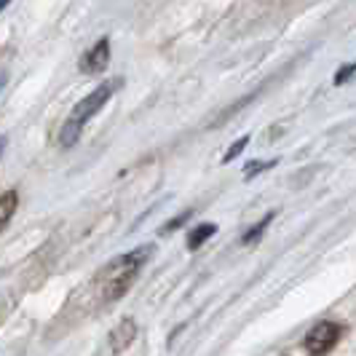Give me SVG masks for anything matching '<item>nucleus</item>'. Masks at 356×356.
Masks as SVG:
<instances>
[{
  "instance_id": "nucleus-4",
  "label": "nucleus",
  "mask_w": 356,
  "mask_h": 356,
  "mask_svg": "<svg viewBox=\"0 0 356 356\" xmlns=\"http://www.w3.org/2000/svg\"><path fill=\"white\" fill-rule=\"evenodd\" d=\"M110 65V38H99L89 51L81 56V72L86 75H99Z\"/></svg>"
},
{
  "instance_id": "nucleus-11",
  "label": "nucleus",
  "mask_w": 356,
  "mask_h": 356,
  "mask_svg": "<svg viewBox=\"0 0 356 356\" xmlns=\"http://www.w3.org/2000/svg\"><path fill=\"white\" fill-rule=\"evenodd\" d=\"M276 161H252V163H247V169H244V175L247 177H252V175H260V172H266L268 166H273Z\"/></svg>"
},
{
  "instance_id": "nucleus-8",
  "label": "nucleus",
  "mask_w": 356,
  "mask_h": 356,
  "mask_svg": "<svg viewBox=\"0 0 356 356\" xmlns=\"http://www.w3.org/2000/svg\"><path fill=\"white\" fill-rule=\"evenodd\" d=\"M354 75H356V59L351 62V65H343V67H340V70L335 72L332 83H335V86H343V83H348V81H351Z\"/></svg>"
},
{
  "instance_id": "nucleus-5",
  "label": "nucleus",
  "mask_w": 356,
  "mask_h": 356,
  "mask_svg": "<svg viewBox=\"0 0 356 356\" xmlns=\"http://www.w3.org/2000/svg\"><path fill=\"white\" fill-rule=\"evenodd\" d=\"M134 332H137L134 321H131V319L121 321V324L115 327V332H113V351H121V348H126V346L134 340Z\"/></svg>"
},
{
  "instance_id": "nucleus-10",
  "label": "nucleus",
  "mask_w": 356,
  "mask_h": 356,
  "mask_svg": "<svg viewBox=\"0 0 356 356\" xmlns=\"http://www.w3.org/2000/svg\"><path fill=\"white\" fill-rule=\"evenodd\" d=\"M270 220H273V214H266V217L260 220V225H257V228H252V231L247 233V236H244V241H247V244H252L254 238H260V233L266 231V228H268V222H270Z\"/></svg>"
},
{
  "instance_id": "nucleus-12",
  "label": "nucleus",
  "mask_w": 356,
  "mask_h": 356,
  "mask_svg": "<svg viewBox=\"0 0 356 356\" xmlns=\"http://www.w3.org/2000/svg\"><path fill=\"white\" fill-rule=\"evenodd\" d=\"M188 217H191V212L179 214L177 220H172V222H169V225H166V228H163V233H169V231H175V228H179V225H182V222H185V220H188Z\"/></svg>"
},
{
  "instance_id": "nucleus-7",
  "label": "nucleus",
  "mask_w": 356,
  "mask_h": 356,
  "mask_svg": "<svg viewBox=\"0 0 356 356\" xmlns=\"http://www.w3.org/2000/svg\"><path fill=\"white\" fill-rule=\"evenodd\" d=\"M17 204H19L17 191H6L3 193V198H0V222L3 225H8V220H11V214L17 209Z\"/></svg>"
},
{
  "instance_id": "nucleus-3",
  "label": "nucleus",
  "mask_w": 356,
  "mask_h": 356,
  "mask_svg": "<svg viewBox=\"0 0 356 356\" xmlns=\"http://www.w3.org/2000/svg\"><path fill=\"white\" fill-rule=\"evenodd\" d=\"M343 335V327L335 321H319L308 335H305V351L311 356H324L335 348V343Z\"/></svg>"
},
{
  "instance_id": "nucleus-1",
  "label": "nucleus",
  "mask_w": 356,
  "mask_h": 356,
  "mask_svg": "<svg viewBox=\"0 0 356 356\" xmlns=\"http://www.w3.org/2000/svg\"><path fill=\"white\" fill-rule=\"evenodd\" d=\"M124 86V78H113V81H107L102 86H97V89L86 94L78 105L72 107V113L67 115V121L62 124L59 129V145L62 147H72V145L81 140V134H83V126L89 124L91 118L102 110V107L113 99V94Z\"/></svg>"
},
{
  "instance_id": "nucleus-2",
  "label": "nucleus",
  "mask_w": 356,
  "mask_h": 356,
  "mask_svg": "<svg viewBox=\"0 0 356 356\" xmlns=\"http://www.w3.org/2000/svg\"><path fill=\"white\" fill-rule=\"evenodd\" d=\"M153 254V247H140V250L129 252V254H121L115 257L110 266L105 268L102 273V295H105L107 303L118 300L126 289L131 286V282L137 279V273L143 270V266L147 263V257Z\"/></svg>"
},
{
  "instance_id": "nucleus-9",
  "label": "nucleus",
  "mask_w": 356,
  "mask_h": 356,
  "mask_svg": "<svg viewBox=\"0 0 356 356\" xmlns=\"http://www.w3.org/2000/svg\"><path fill=\"white\" fill-rule=\"evenodd\" d=\"M247 145H250V137H241V140H238L236 145H231V147H228V153L222 156V163H228V161L236 159V156H238V153H241V150H244Z\"/></svg>"
},
{
  "instance_id": "nucleus-6",
  "label": "nucleus",
  "mask_w": 356,
  "mask_h": 356,
  "mask_svg": "<svg viewBox=\"0 0 356 356\" xmlns=\"http://www.w3.org/2000/svg\"><path fill=\"white\" fill-rule=\"evenodd\" d=\"M214 233H217V225H212V222H204V225H198L196 231L188 236V250H198L207 238H212Z\"/></svg>"
},
{
  "instance_id": "nucleus-13",
  "label": "nucleus",
  "mask_w": 356,
  "mask_h": 356,
  "mask_svg": "<svg viewBox=\"0 0 356 356\" xmlns=\"http://www.w3.org/2000/svg\"><path fill=\"white\" fill-rule=\"evenodd\" d=\"M8 3H11V0H3V6H8Z\"/></svg>"
}]
</instances>
